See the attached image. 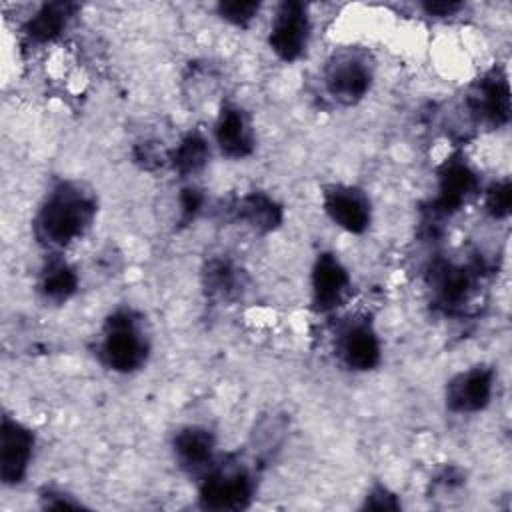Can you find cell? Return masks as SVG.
I'll return each instance as SVG.
<instances>
[{
  "instance_id": "cell-15",
  "label": "cell",
  "mask_w": 512,
  "mask_h": 512,
  "mask_svg": "<svg viewBox=\"0 0 512 512\" xmlns=\"http://www.w3.org/2000/svg\"><path fill=\"white\" fill-rule=\"evenodd\" d=\"M474 272L450 260H438L430 270V288L436 302L444 308H456L470 298Z\"/></svg>"
},
{
  "instance_id": "cell-7",
  "label": "cell",
  "mask_w": 512,
  "mask_h": 512,
  "mask_svg": "<svg viewBox=\"0 0 512 512\" xmlns=\"http://www.w3.org/2000/svg\"><path fill=\"white\" fill-rule=\"evenodd\" d=\"M322 208L326 216L350 234H362L372 222V202L368 194L354 184H330L322 190Z\"/></svg>"
},
{
  "instance_id": "cell-22",
  "label": "cell",
  "mask_w": 512,
  "mask_h": 512,
  "mask_svg": "<svg viewBox=\"0 0 512 512\" xmlns=\"http://www.w3.org/2000/svg\"><path fill=\"white\" fill-rule=\"evenodd\" d=\"M218 16L234 26L246 28L260 12V2H220L216 6Z\"/></svg>"
},
{
  "instance_id": "cell-2",
  "label": "cell",
  "mask_w": 512,
  "mask_h": 512,
  "mask_svg": "<svg viewBox=\"0 0 512 512\" xmlns=\"http://www.w3.org/2000/svg\"><path fill=\"white\" fill-rule=\"evenodd\" d=\"M150 356V334L142 314L132 308H116L102 324L98 340L100 362L118 374L140 370Z\"/></svg>"
},
{
  "instance_id": "cell-1",
  "label": "cell",
  "mask_w": 512,
  "mask_h": 512,
  "mask_svg": "<svg viewBox=\"0 0 512 512\" xmlns=\"http://www.w3.org/2000/svg\"><path fill=\"white\" fill-rule=\"evenodd\" d=\"M96 212V196L86 184L62 180L44 196L34 216V236L46 248H66L90 230Z\"/></svg>"
},
{
  "instance_id": "cell-3",
  "label": "cell",
  "mask_w": 512,
  "mask_h": 512,
  "mask_svg": "<svg viewBox=\"0 0 512 512\" xmlns=\"http://www.w3.org/2000/svg\"><path fill=\"white\" fill-rule=\"evenodd\" d=\"M254 476L240 462L216 460L200 478L198 502L206 510H242L254 496Z\"/></svg>"
},
{
  "instance_id": "cell-4",
  "label": "cell",
  "mask_w": 512,
  "mask_h": 512,
  "mask_svg": "<svg viewBox=\"0 0 512 512\" xmlns=\"http://www.w3.org/2000/svg\"><path fill=\"white\" fill-rule=\"evenodd\" d=\"M372 78V62L364 52L354 48L334 52L322 70L324 90L342 106H352L362 100L372 86Z\"/></svg>"
},
{
  "instance_id": "cell-13",
  "label": "cell",
  "mask_w": 512,
  "mask_h": 512,
  "mask_svg": "<svg viewBox=\"0 0 512 512\" xmlns=\"http://www.w3.org/2000/svg\"><path fill=\"white\" fill-rule=\"evenodd\" d=\"M214 144L222 156L240 160L254 152V128L248 112L232 102L222 104L214 122Z\"/></svg>"
},
{
  "instance_id": "cell-26",
  "label": "cell",
  "mask_w": 512,
  "mask_h": 512,
  "mask_svg": "<svg viewBox=\"0 0 512 512\" xmlns=\"http://www.w3.org/2000/svg\"><path fill=\"white\" fill-rule=\"evenodd\" d=\"M422 8L428 16H454L462 8V4L460 2H426L422 4Z\"/></svg>"
},
{
  "instance_id": "cell-19",
  "label": "cell",
  "mask_w": 512,
  "mask_h": 512,
  "mask_svg": "<svg viewBox=\"0 0 512 512\" xmlns=\"http://www.w3.org/2000/svg\"><path fill=\"white\" fill-rule=\"evenodd\" d=\"M210 158V142L200 132H188L168 154V162L180 176L200 172Z\"/></svg>"
},
{
  "instance_id": "cell-17",
  "label": "cell",
  "mask_w": 512,
  "mask_h": 512,
  "mask_svg": "<svg viewBox=\"0 0 512 512\" xmlns=\"http://www.w3.org/2000/svg\"><path fill=\"white\" fill-rule=\"evenodd\" d=\"M74 12H76V4H70V2L42 4L38 12L26 22L24 34L34 44L54 42L66 30Z\"/></svg>"
},
{
  "instance_id": "cell-25",
  "label": "cell",
  "mask_w": 512,
  "mask_h": 512,
  "mask_svg": "<svg viewBox=\"0 0 512 512\" xmlns=\"http://www.w3.org/2000/svg\"><path fill=\"white\" fill-rule=\"evenodd\" d=\"M40 500L44 508H80L82 506L78 500H72L70 494L62 490H52V488H46L40 494Z\"/></svg>"
},
{
  "instance_id": "cell-21",
  "label": "cell",
  "mask_w": 512,
  "mask_h": 512,
  "mask_svg": "<svg viewBox=\"0 0 512 512\" xmlns=\"http://www.w3.org/2000/svg\"><path fill=\"white\" fill-rule=\"evenodd\" d=\"M484 206L486 212L496 218L502 220L510 214V206H512V184L508 178L494 182L488 190H486V198H484Z\"/></svg>"
},
{
  "instance_id": "cell-23",
  "label": "cell",
  "mask_w": 512,
  "mask_h": 512,
  "mask_svg": "<svg viewBox=\"0 0 512 512\" xmlns=\"http://www.w3.org/2000/svg\"><path fill=\"white\" fill-rule=\"evenodd\" d=\"M364 508H374V510H398L400 500L396 494H392L386 486H374L364 500Z\"/></svg>"
},
{
  "instance_id": "cell-11",
  "label": "cell",
  "mask_w": 512,
  "mask_h": 512,
  "mask_svg": "<svg viewBox=\"0 0 512 512\" xmlns=\"http://www.w3.org/2000/svg\"><path fill=\"white\" fill-rule=\"evenodd\" d=\"M348 268L340 262V258L332 252H322L316 256L310 274V292H312V308L316 312H330L342 304L350 288Z\"/></svg>"
},
{
  "instance_id": "cell-9",
  "label": "cell",
  "mask_w": 512,
  "mask_h": 512,
  "mask_svg": "<svg viewBox=\"0 0 512 512\" xmlns=\"http://www.w3.org/2000/svg\"><path fill=\"white\" fill-rule=\"evenodd\" d=\"M0 436V478L6 486H16L28 474L36 438L26 424L12 416L2 418Z\"/></svg>"
},
{
  "instance_id": "cell-20",
  "label": "cell",
  "mask_w": 512,
  "mask_h": 512,
  "mask_svg": "<svg viewBox=\"0 0 512 512\" xmlns=\"http://www.w3.org/2000/svg\"><path fill=\"white\" fill-rule=\"evenodd\" d=\"M202 278H204V288L212 298H230L238 290V282H240L238 268L224 258L208 260L202 272Z\"/></svg>"
},
{
  "instance_id": "cell-6",
  "label": "cell",
  "mask_w": 512,
  "mask_h": 512,
  "mask_svg": "<svg viewBox=\"0 0 512 512\" xmlns=\"http://www.w3.org/2000/svg\"><path fill=\"white\" fill-rule=\"evenodd\" d=\"M336 356L352 372L374 370L382 360V342L368 318H350L336 332Z\"/></svg>"
},
{
  "instance_id": "cell-14",
  "label": "cell",
  "mask_w": 512,
  "mask_h": 512,
  "mask_svg": "<svg viewBox=\"0 0 512 512\" xmlns=\"http://www.w3.org/2000/svg\"><path fill=\"white\" fill-rule=\"evenodd\" d=\"M470 110L492 128L504 126L510 120V88L504 72L492 70L476 84Z\"/></svg>"
},
{
  "instance_id": "cell-16",
  "label": "cell",
  "mask_w": 512,
  "mask_h": 512,
  "mask_svg": "<svg viewBox=\"0 0 512 512\" xmlns=\"http://www.w3.org/2000/svg\"><path fill=\"white\" fill-rule=\"evenodd\" d=\"M234 216L256 232H272L284 220L282 206L264 192H248L234 204Z\"/></svg>"
},
{
  "instance_id": "cell-10",
  "label": "cell",
  "mask_w": 512,
  "mask_h": 512,
  "mask_svg": "<svg viewBox=\"0 0 512 512\" xmlns=\"http://www.w3.org/2000/svg\"><path fill=\"white\" fill-rule=\"evenodd\" d=\"M478 186V176L466 160H462L460 156L446 160L438 170V194L434 198V214L452 216L478 192Z\"/></svg>"
},
{
  "instance_id": "cell-8",
  "label": "cell",
  "mask_w": 512,
  "mask_h": 512,
  "mask_svg": "<svg viewBox=\"0 0 512 512\" xmlns=\"http://www.w3.org/2000/svg\"><path fill=\"white\" fill-rule=\"evenodd\" d=\"M496 372L492 366L478 364L458 372L446 384V406L456 414L482 412L494 394Z\"/></svg>"
},
{
  "instance_id": "cell-24",
  "label": "cell",
  "mask_w": 512,
  "mask_h": 512,
  "mask_svg": "<svg viewBox=\"0 0 512 512\" xmlns=\"http://www.w3.org/2000/svg\"><path fill=\"white\" fill-rule=\"evenodd\" d=\"M204 206V196L198 188H184L180 194V216L184 222H190L196 218V214Z\"/></svg>"
},
{
  "instance_id": "cell-5",
  "label": "cell",
  "mask_w": 512,
  "mask_h": 512,
  "mask_svg": "<svg viewBox=\"0 0 512 512\" xmlns=\"http://www.w3.org/2000/svg\"><path fill=\"white\" fill-rule=\"evenodd\" d=\"M312 34V22L306 4L282 2L270 22L268 46L282 62H296L304 56Z\"/></svg>"
},
{
  "instance_id": "cell-12",
  "label": "cell",
  "mask_w": 512,
  "mask_h": 512,
  "mask_svg": "<svg viewBox=\"0 0 512 512\" xmlns=\"http://www.w3.org/2000/svg\"><path fill=\"white\" fill-rule=\"evenodd\" d=\"M172 454L184 472L202 478L216 462L214 432L200 424L178 428L172 436Z\"/></svg>"
},
{
  "instance_id": "cell-18",
  "label": "cell",
  "mask_w": 512,
  "mask_h": 512,
  "mask_svg": "<svg viewBox=\"0 0 512 512\" xmlns=\"http://www.w3.org/2000/svg\"><path fill=\"white\" fill-rule=\"evenodd\" d=\"M38 290L46 302L64 304L78 290V274L66 260L50 258L42 268Z\"/></svg>"
}]
</instances>
